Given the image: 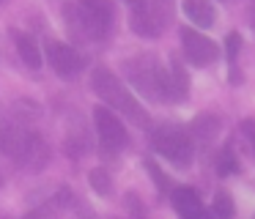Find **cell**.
I'll list each match as a JSON object with an SVG mask.
<instances>
[{"label":"cell","mask_w":255,"mask_h":219,"mask_svg":"<svg viewBox=\"0 0 255 219\" xmlns=\"http://www.w3.org/2000/svg\"><path fill=\"white\" fill-rule=\"evenodd\" d=\"M91 88H94V91L99 93L110 107L121 110V112L127 115L134 126H145V123H148L145 110L140 107L137 99H134L132 93L121 85V80H118L110 69H94V74H91Z\"/></svg>","instance_id":"6da1fadb"},{"label":"cell","mask_w":255,"mask_h":219,"mask_svg":"<svg viewBox=\"0 0 255 219\" xmlns=\"http://www.w3.org/2000/svg\"><path fill=\"white\" fill-rule=\"evenodd\" d=\"M154 148L176 167H189L192 164V145L187 134L176 129H159L154 134Z\"/></svg>","instance_id":"7a4b0ae2"},{"label":"cell","mask_w":255,"mask_h":219,"mask_svg":"<svg viewBox=\"0 0 255 219\" xmlns=\"http://www.w3.org/2000/svg\"><path fill=\"white\" fill-rule=\"evenodd\" d=\"M80 22L94 38H107L113 30V5L107 0H80Z\"/></svg>","instance_id":"3957f363"},{"label":"cell","mask_w":255,"mask_h":219,"mask_svg":"<svg viewBox=\"0 0 255 219\" xmlns=\"http://www.w3.org/2000/svg\"><path fill=\"white\" fill-rule=\"evenodd\" d=\"M94 123H96V134H99V142L105 151L116 153L127 145V131H124V123L118 120V115L107 107H96L94 110Z\"/></svg>","instance_id":"277c9868"},{"label":"cell","mask_w":255,"mask_h":219,"mask_svg":"<svg viewBox=\"0 0 255 219\" xmlns=\"http://www.w3.org/2000/svg\"><path fill=\"white\" fill-rule=\"evenodd\" d=\"M181 41H184V55H187V60L195 66L211 63V60L217 58V52H220L214 41H209L206 36H200L198 30H189V27L181 30Z\"/></svg>","instance_id":"5b68a950"},{"label":"cell","mask_w":255,"mask_h":219,"mask_svg":"<svg viewBox=\"0 0 255 219\" xmlns=\"http://www.w3.org/2000/svg\"><path fill=\"white\" fill-rule=\"evenodd\" d=\"M47 60H50L52 71L58 77H74L80 69V58L69 44H61V41H50L47 44Z\"/></svg>","instance_id":"8992f818"},{"label":"cell","mask_w":255,"mask_h":219,"mask_svg":"<svg viewBox=\"0 0 255 219\" xmlns=\"http://www.w3.org/2000/svg\"><path fill=\"white\" fill-rule=\"evenodd\" d=\"M173 206H176L181 219H200L203 217V203H200L198 192L189 189V186H181V189L173 192Z\"/></svg>","instance_id":"52a82bcc"},{"label":"cell","mask_w":255,"mask_h":219,"mask_svg":"<svg viewBox=\"0 0 255 219\" xmlns=\"http://www.w3.org/2000/svg\"><path fill=\"white\" fill-rule=\"evenodd\" d=\"M181 8L189 16V22H195L198 27H211L217 22V11L211 0H184Z\"/></svg>","instance_id":"ba28073f"},{"label":"cell","mask_w":255,"mask_h":219,"mask_svg":"<svg viewBox=\"0 0 255 219\" xmlns=\"http://www.w3.org/2000/svg\"><path fill=\"white\" fill-rule=\"evenodd\" d=\"M132 30L137 33V36H145V38L159 36V16L151 14L148 5H145V8L132 11Z\"/></svg>","instance_id":"9c48e42d"},{"label":"cell","mask_w":255,"mask_h":219,"mask_svg":"<svg viewBox=\"0 0 255 219\" xmlns=\"http://www.w3.org/2000/svg\"><path fill=\"white\" fill-rule=\"evenodd\" d=\"M14 44H17V52H19V58L25 60V66L39 69L41 66V52H39V47H36L33 38L25 36V33H14Z\"/></svg>","instance_id":"30bf717a"},{"label":"cell","mask_w":255,"mask_h":219,"mask_svg":"<svg viewBox=\"0 0 255 219\" xmlns=\"http://www.w3.org/2000/svg\"><path fill=\"white\" fill-rule=\"evenodd\" d=\"M91 186H94V192H99V195H110L113 192V181H110V173L107 170H94L91 173Z\"/></svg>","instance_id":"8fae6325"},{"label":"cell","mask_w":255,"mask_h":219,"mask_svg":"<svg viewBox=\"0 0 255 219\" xmlns=\"http://www.w3.org/2000/svg\"><path fill=\"white\" fill-rule=\"evenodd\" d=\"M195 131H198L200 137H214L217 134V129H220V120L217 118H211V115H203V118H198L195 120V126H192Z\"/></svg>","instance_id":"7c38bea8"},{"label":"cell","mask_w":255,"mask_h":219,"mask_svg":"<svg viewBox=\"0 0 255 219\" xmlns=\"http://www.w3.org/2000/svg\"><path fill=\"white\" fill-rule=\"evenodd\" d=\"M214 211H217V217H220V219L233 217V200L225 195V192H220V195L214 197Z\"/></svg>","instance_id":"4fadbf2b"},{"label":"cell","mask_w":255,"mask_h":219,"mask_svg":"<svg viewBox=\"0 0 255 219\" xmlns=\"http://www.w3.org/2000/svg\"><path fill=\"white\" fill-rule=\"evenodd\" d=\"M225 44H228V58L236 60L239 49H242V36H239V33H231V36L225 38Z\"/></svg>","instance_id":"5bb4252c"},{"label":"cell","mask_w":255,"mask_h":219,"mask_svg":"<svg viewBox=\"0 0 255 219\" xmlns=\"http://www.w3.org/2000/svg\"><path fill=\"white\" fill-rule=\"evenodd\" d=\"M25 219H58V217H55V211H52V206H41V208H36L33 214H28Z\"/></svg>","instance_id":"9a60e30c"},{"label":"cell","mask_w":255,"mask_h":219,"mask_svg":"<svg viewBox=\"0 0 255 219\" xmlns=\"http://www.w3.org/2000/svg\"><path fill=\"white\" fill-rule=\"evenodd\" d=\"M220 170L222 173H233V170H239L236 159L231 156V151H222V162H220Z\"/></svg>","instance_id":"2e32d148"},{"label":"cell","mask_w":255,"mask_h":219,"mask_svg":"<svg viewBox=\"0 0 255 219\" xmlns=\"http://www.w3.org/2000/svg\"><path fill=\"white\" fill-rule=\"evenodd\" d=\"M145 167H148V170H151V175H154V181H156V186H159V189H165V186H167V181H165V175H162V170H159V167H156V164H154V162H145Z\"/></svg>","instance_id":"e0dca14e"},{"label":"cell","mask_w":255,"mask_h":219,"mask_svg":"<svg viewBox=\"0 0 255 219\" xmlns=\"http://www.w3.org/2000/svg\"><path fill=\"white\" fill-rule=\"evenodd\" d=\"M124 3H127L132 11H137V8H145V0H124Z\"/></svg>","instance_id":"ac0fdd59"},{"label":"cell","mask_w":255,"mask_h":219,"mask_svg":"<svg viewBox=\"0 0 255 219\" xmlns=\"http://www.w3.org/2000/svg\"><path fill=\"white\" fill-rule=\"evenodd\" d=\"M244 129H247L250 140H255V123H253V120H244Z\"/></svg>","instance_id":"d6986e66"},{"label":"cell","mask_w":255,"mask_h":219,"mask_svg":"<svg viewBox=\"0 0 255 219\" xmlns=\"http://www.w3.org/2000/svg\"><path fill=\"white\" fill-rule=\"evenodd\" d=\"M253 145H255V140H253Z\"/></svg>","instance_id":"ffe728a7"}]
</instances>
